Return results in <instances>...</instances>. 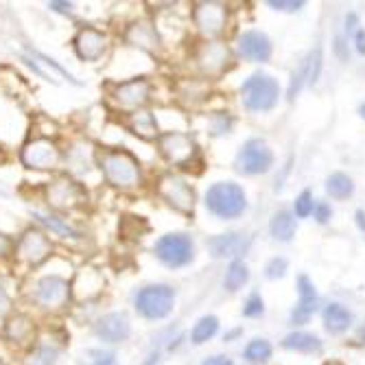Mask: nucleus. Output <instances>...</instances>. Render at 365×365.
Masks as SVG:
<instances>
[{
	"label": "nucleus",
	"mask_w": 365,
	"mask_h": 365,
	"mask_svg": "<svg viewBox=\"0 0 365 365\" xmlns=\"http://www.w3.org/2000/svg\"><path fill=\"white\" fill-rule=\"evenodd\" d=\"M155 363H158V352H155V354H151V356H149V359H147L143 365H155Z\"/></svg>",
	"instance_id": "8fccbe9b"
},
{
	"label": "nucleus",
	"mask_w": 365,
	"mask_h": 365,
	"mask_svg": "<svg viewBox=\"0 0 365 365\" xmlns=\"http://www.w3.org/2000/svg\"><path fill=\"white\" fill-rule=\"evenodd\" d=\"M9 302H11V297H9L7 284H5L3 278H0V315H3V313L9 309Z\"/></svg>",
	"instance_id": "37998d69"
},
{
	"label": "nucleus",
	"mask_w": 365,
	"mask_h": 365,
	"mask_svg": "<svg viewBox=\"0 0 365 365\" xmlns=\"http://www.w3.org/2000/svg\"><path fill=\"white\" fill-rule=\"evenodd\" d=\"M311 212H313V197H311V192L304 190L295 202V215L297 217H309Z\"/></svg>",
	"instance_id": "e433bc0d"
},
{
	"label": "nucleus",
	"mask_w": 365,
	"mask_h": 365,
	"mask_svg": "<svg viewBox=\"0 0 365 365\" xmlns=\"http://www.w3.org/2000/svg\"><path fill=\"white\" fill-rule=\"evenodd\" d=\"M282 346L287 350H297V352H319L322 350V341L315 337V335H309V333H293V335H287Z\"/></svg>",
	"instance_id": "c85d7f7f"
},
{
	"label": "nucleus",
	"mask_w": 365,
	"mask_h": 365,
	"mask_svg": "<svg viewBox=\"0 0 365 365\" xmlns=\"http://www.w3.org/2000/svg\"><path fill=\"white\" fill-rule=\"evenodd\" d=\"M38 335V328H36V322H33L29 315L24 313H16L7 319L5 324V339L16 346V348H26L33 344Z\"/></svg>",
	"instance_id": "a211bd4d"
},
{
	"label": "nucleus",
	"mask_w": 365,
	"mask_h": 365,
	"mask_svg": "<svg viewBox=\"0 0 365 365\" xmlns=\"http://www.w3.org/2000/svg\"><path fill=\"white\" fill-rule=\"evenodd\" d=\"M55 361H57V350L55 348H51V346L40 348V354L36 359L38 365H55Z\"/></svg>",
	"instance_id": "58836bf2"
},
{
	"label": "nucleus",
	"mask_w": 365,
	"mask_h": 365,
	"mask_svg": "<svg viewBox=\"0 0 365 365\" xmlns=\"http://www.w3.org/2000/svg\"><path fill=\"white\" fill-rule=\"evenodd\" d=\"M269 356H272V346H269V341H264V339H254L245 348V359L250 363H264Z\"/></svg>",
	"instance_id": "f704fd0d"
},
{
	"label": "nucleus",
	"mask_w": 365,
	"mask_h": 365,
	"mask_svg": "<svg viewBox=\"0 0 365 365\" xmlns=\"http://www.w3.org/2000/svg\"><path fill=\"white\" fill-rule=\"evenodd\" d=\"M272 235H274V239H278L282 243L293 239V235H295V221H293L291 212L282 210V212H278L274 217V221H272Z\"/></svg>",
	"instance_id": "c756f323"
},
{
	"label": "nucleus",
	"mask_w": 365,
	"mask_h": 365,
	"mask_svg": "<svg viewBox=\"0 0 365 365\" xmlns=\"http://www.w3.org/2000/svg\"><path fill=\"white\" fill-rule=\"evenodd\" d=\"M192 18H195L199 33H204L208 38H215L225 29L227 11L221 3H197Z\"/></svg>",
	"instance_id": "2eb2a0df"
},
{
	"label": "nucleus",
	"mask_w": 365,
	"mask_h": 365,
	"mask_svg": "<svg viewBox=\"0 0 365 365\" xmlns=\"http://www.w3.org/2000/svg\"><path fill=\"white\" fill-rule=\"evenodd\" d=\"M206 206L221 219H235L245 210V192L232 182H219L206 192Z\"/></svg>",
	"instance_id": "423d86ee"
},
{
	"label": "nucleus",
	"mask_w": 365,
	"mask_h": 365,
	"mask_svg": "<svg viewBox=\"0 0 365 365\" xmlns=\"http://www.w3.org/2000/svg\"><path fill=\"white\" fill-rule=\"evenodd\" d=\"M14 247H16V243L5 235V232H0V260L7 258L9 254H14Z\"/></svg>",
	"instance_id": "a19ab883"
},
{
	"label": "nucleus",
	"mask_w": 365,
	"mask_h": 365,
	"mask_svg": "<svg viewBox=\"0 0 365 365\" xmlns=\"http://www.w3.org/2000/svg\"><path fill=\"white\" fill-rule=\"evenodd\" d=\"M324 324L330 333H344L352 324V315L341 304H328L324 309Z\"/></svg>",
	"instance_id": "bb28decb"
},
{
	"label": "nucleus",
	"mask_w": 365,
	"mask_h": 365,
	"mask_svg": "<svg viewBox=\"0 0 365 365\" xmlns=\"http://www.w3.org/2000/svg\"><path fill=\"white\" fill-rule=\"evenodd\" d=\"M108 44L110 40L106 33L94 26H81L73 38V48L81 61H98L106 55Z\"/></svg>",
	"instance_id": "4468645a"
},
{
	"label": "nucleus",
	"mask_w": 365,
	"mask_h": 365,
	"mask_svg": "<svg viewBox=\"0 0 365 365\" xmlns=\"http://www.w3.org/2000/svg\"><path fill=\"white\" fill-rule=\"evenodd\" d=\"M79 365H118L114 352L103 348H90L79 354Z\"/></svg>",
	"instance_id": "7c9ffc66"
},
{
	"label": "nucleus",
	"mask_w": 365,
	"mask_h": 365,
	"mask_svg": "<svg viewBox=\"0 0 365 365\" xmlns=\"http://www.w3.org/2000/svg\"><path fill=\"white\" fill-rule=\"evenodd\" d=\"M356 48H359L361 55H365V33L363 31L356 33Z\"/></svg>",
	"instance_id": "de8ad7c7"
},
{
	"label": "nucleus",
	"mask_w": 365,
	"mask_h": 365,
	"mask_svg": "<svg viewBox=\"0 0 365 365\" xmlns=\"http://www.w3.org/2000/svg\"><path fill=\"white\" fill-rule=\"evenodd\" d=\"M326 188H328V192H330V195L337 197V199H346V197H350V195H352V190H354L352 180H350L348 175H344V173L330 175V178H328V182H326Z\"/></svg>",
	"instance_id": "473e14b6"
},
{
	"label": "nucleus",
	"mask_w": 365,
	"mask_h": 365,
	"mask_svg": "<svg viewBox=\"0 0 365 365\" xmlns=\"http://www.w3.org/2000/svg\"><path fill=\"white\" fill-rule=\"evenodd\" d=\"M158 195L169 206H173L175 210H180L184 215H190L195 208V190L180 175H173V173L162 175L158 182Z\"/></svg>",
	"instance_id": "f8f14e48"
},
{
	"label": "nucleus",
	"mask_w": 365,
	"mask_h": 365,
	"mask_svg": "<svg viewBox=\"0 0 365 365\" xmlns=\"http://www.w3.org/2000/svg\"><path fill=\"white\" fill-rule=\"evenodd\" d=\"M46 204L57 212H75L88 206V190L71 175H57L44 186Z\"/></svg>",
	"instance_id": "7ed1b4c3"
},
{
	"label": "nucleus",
	"mask_w": 365,
	"mask_h": 365,
	"mask_svg": "<svg viewBox=\"0 0 365 365\" xmlns=\"http://www.w3.org/2000/svg\"><path fill=\"white\" fill-rule=\"evenodd\" d=\"M297 287H300V302H297L291 319L295 324H304L317 309V293H315V287L311 284V280L307 276H302L297 280Z\"/></svg>",
	"instance_id": "5701e85b"
},
{
	"label": "nucleus",
	"mask_w": 365,
	"mask_h": 365,
	"mask_svg": "<svg viewBox=\"0 0 365 365\" xmlns=\"http://www.w3.org/2000/svg\"><path fill=\"white\" fill-rule=\"evenodd\" d=\"M247 278H250V274H247V267L243 262H232L230 264V269H227V274H225V289L227 291H237V289H241L245 282H247Z\"/></svg>",
	"instance_id": "72a5a7b5"
},
{
	"label": "nucleus",
	"mask_w": 365,
	"mask_h": 365,
	"mask_svg": "<svg viewBox=\"0 0 365 365\" xmlns=\"http://www.w3.org/2000/svg\"><path fill=\"white\" fill-rule=\"evenodd\" d=\"M96 164L106 182L116 190H136L143 184L140 162L127 149H98Z\"/></svg>",
	"instance_id": "f257e3e1"
},
{
	"label": "nucleus",
	"mask_w": 365,
	"mask_h": 365,
	"mask_svg": "<svg viewBox=\"0 0 365 365\" xmlns=\"http://www.w3.org/2000/svg\"><path fill=\"white\" fill-rule=\"evenodd\" d=\"M48 9H53V11H57V14L71 16V14H73V3H48Z\"/></svg>",
	"instance_id": "c03bdc74"
},
{
	"label": "nucleus",
	"mask_w": 365,
	"mask_h": 365,
	"mask_svg": "<svg viewBox=\"0 0 365 365\" xmlns=\"http://www.w3.org/2000/svg\"><path fill=\"white\" fill-rule=\"evenodd\" d=\"M0 365H5V363H3V361H0Z\"/></svg>",
	"instance_id": "5fc2aeb1"
},
{
	"label": "nucleus",
	"mask_w": 365,
	"mask_h": 365,
	"mask_svg": "<svg viewBox=\"0 0 365 365\" xmlns=\"http://www.w3.org/2000/svg\"><path fill=\"white\" fill-rule=\"evenodd\" d=\"M315 217H317L319 223H326V221L330 219V208H328L326 204H319V206L315 208Z\"/></svg>",
	"instance_id": "a18cd8bd"
},
{
	"label": "nucleus",
	"mask_w": 365,
	"mask_h": 365,
	"mask_svg": "<svg viewBox=\"0 0 365 365\" xmlns=\"http://www.w3.org/2000/svg\"><path fill=\"white\" fill-rule=\"evenodd\" d=\"M73 300V282L63 276H42L31 287V302L46 313H61Z\"/></svg>",
	"instance_id": "f03ea898"
},
{
	"label": "nucleus",
	"mask_w": 365,
	"mask_h": 365,
	"mask_svg": "<svg viewBox=\"0 0 365 365\" xmlns=\"http://www.w3.org/2000/svg\"><path fill=\"white\" fill-rule=\"evenodd\" d=\"M284 272H287V260H284V258H274V260L267 264V269H264V276L274 280V278H282Z\"/></svg>",
	"instance_id": "4c0bfd02"
},
{
	"label": "nucleus",
	"mask_w": 365,
	"mask_h": 365,
	"mask_svg": "<svg viewBox=\"0 0 365 365\" xmlns=\"http://www.w3.org/2000/svg\"><path fill=\"white\" fill-rule=\"evenodd\" d=\"M125 42L131 44V46H136V48H143L147 53H158L160 51V38H158V33L145 20L134 22V24L127 26V31H125Z\"/></svg>",
	"instance_id": "6ab92c4d"
},
{
	"label": "nucleus",
	"mask_w": 365,
	"mask_h": 365,
	"mask_svg": "<svg viewBox=\"0 0 365 365\" xmlns=\"http://www.w3.org/2000/svg\"><path fill=\"white\" fill-rule=\"evenodd\" d=\"M208 245L217 258H232V256H239L241 252L247 250L250 239L245 235H239V232H230V235H219V237L210 239Z\"/></svg>",
	"instance_id": "4be33fe9"
},
{
	"label": "nucleus",
	"mask_w": 365,
	"mask_h": 365,
	"mask_svg": "<svg viewBox=\"0 0 365 365\" xmlns=\"http://www.w3.org/2000/svg\"><path fill=\"white\" fill-rule=\"evenodd\" d=\"M227 59H230V53H227L225 44H221V42L204 44L202 51H199V55H197L199 68H202L206 75H219L227 66Z\"/></svg>",
	"instance_id": "aec40b11"
},
{
	"label": "nucleus",
	"mask_w": 365,
	"mask_h": 365,
	"mask_svg": "<svg viewBox=\"0 0 365 365\" xmlns=\"http://www.w3.org/2000/svg\"><path fill=\"white\" fill-rule=\"evenodd\" d=\"M241 96H243V103L247 110L264 112V110H272L276 106L278 96H280V88H278L276 79H272L269 75L256 73L243 83Z\"/></svg>",
	"instance_id": "0eeeda50"
},
{
	"label": "nucleus",
	"mask_w": 365,
	"mask_h": 365,
	"mask_svg": "<svg viewBox=\"0 0 365 365\" xmlns=\"http://www.w3.org/2000/svg\"><path fill=\"white\" fill-rule=\"evenodd\" d=\"M127 127H129L131 134H136L143 140H151V138L158 136V123H155V116L151 112H134V114H129Z\"/></svg>",
	"instance_id": "b1692460"
},
{
	"label": "nucleus",
	"mask_w": 365,
	"mask_h": 365,
	"mask_svg": "<svg viewBox=\"0 0 365 365\" xmlns=\"http://www.w3.org/2000/svg\"><path fill=\"white\" fill-rule=\"evenodd\" d=\"M202 365H232V361L227 356H210Z\"/></svg>",
	"instance_id": "49530a36"
},
{
	"label": "nucleus",
	"mask_w": 365,
	"mask_h": 365,
	"mask_svg": "<svg viewBox=\"0 0 365 365\" xmlns=\"http://www.w3.org/2000/svg\"><path fill=\"white\" fill-rule=\"evenodd\" d=\"M94 333L98 339H103L108 344H120L129 337L131 324L125 313H108L103 317H98L94 324Z\"/></svg>",
	"instance_id": "dca6fc26"
},
{
	"label": "nucleus",
	"mask_w": 365,
	"mask_h": 365,
	"mask_svg": "<svg viewBox=\"0 0 365 365\" xmlns=\"http://www.w3.org/2000/svg\"><path fill=\"white\" fill-rule=\"evenodd\" d=\"M33 217H36L40 223H44L46 227H51L57 237H61V239H66V241H79L81 239V232L79 230H75L71 223H66L63 219H59V217H55V215H44V212H33Z\"/></svg>",
	"instance_id": "a878e982"
},
{
	"label": "nucleus",
	"mask_w": 365,
	"mask_h": 365,
	"mask_svg": "<svg viewBox=\"0 0 365 365\" xmlns=\"http://www.w3.org/2000/svg\"><path fill=\"white\" fill-rule=\"evenodd\" d=\"M20 162L29 171H55L61 162V149L46 136H33L22 145Z\"/></svg>",
	"instance_id": "39448f33"
},
{
	"label": "nucleus",
	"mask_w": 365,
	"mask_h": 365,
	"mask_svg": "<svg viewBox=\"0 0 365 365\" xmlns=\"http://www.w3.org/2000/svg\"><path fill=\"white\" fill-rule=\"evenodd\" d=\"M217 328H219V322H217V317H212V315H208V317H202L197 324H195V328H192V341L195 344H204V341H208L210 337H215V333H217Z\"/></svg>",
	"instance_id": "2f4dec72"
},
{
	"label": "nucleus",
	"mask_w": 365,
	"mask_h": 365,
	"mask_svg": "<svg viewBox=\"0 0 365 365\" xmlns=\"http://www.w3.org/2000/svg\"><path fill=\"white\" fill-rule=\"evenodd\" d=\"M51 254H53V243L46 232H42L40 227H26L14 247V256L18 264H22L26 269L40 267L42 262L51 258Z\"/></svg>",
	"instance_id": "20e7f679"
},
{
	"label": "nucleus",
	"mask_w": 365,
	"mask_h": 365,
	"mask_svg": "<svg viewBox=\"0 0 365 365\" xmlns=\"http://www.w3.org/2000/svg\"><path fill=\"white\" fill-rule=\"evenodd\" d=\"M149 94H151V86L145 77H136V79H129V81H118L112 83L108 90L110 101L123 110V112H140V108L147 106L149 101Z\"/></svg>",
	"instance_id": "6e6552de"
},
{
	"label": "nucleus",
	"mask_w": 365,
	"mask_h": 365,
	"mask_svg": "<svg viewBox=\"0 0 365 365\" xmlns=\"http://www.w3.org/2000/svg\"><path fill=\"white\" fill-rule=\"evenodd\" d=\"M239 51L243 57H247L252 61H264L272 55V44H269L267 36H262V33L247 31L239 38Z\"/></svg>",
	"instance_id": "412c9836"
},
{
	"label": "nucleus",
	"mask_w": 365,
	"mask_h": 365,
	"mask_svg": "<svg viewBox=\"0 0 365 365\" xmlns=\"http://www.w3.org/2000/svg\"><path fill=\"white\" fill-rule=\"evenodd\" d=\"M326 365H339V363H335V361H333V363H326Z\"/></svg>",
	"instance_id": "864d4df0"
},
{
	"label": "nucleus",
	"mask_w": 365,
	"mask_h": 365,
	"mask_svg": "<svg viewBox=\"0 0 365 365\" xmlns=\"http://www.w3.org/2000/svg\"><path fill=\"white\" fill-rule=\"evenodd\" d=\"M158 147L164 160L173 164V167L188 169L197 158L195 140L188 134H182V131H167V134H162L158 138Z\"/></svg>",
	"instance_id": "9d476101"
},
{
	"label": "nucleus",
	"mask_w": 365,
	"mask_h": 365,
	"mask_svg": "<svg viewBox=\"0 0 365 365\" xmlns=\"http://www.w3.org/2000/svg\"><path fill=\"white\" fill-rule=\"evenodd\" d=\"M3 158H5V151H3V149H0V160H3Z\"/></svg>",
	"instance_id": "3c124183"
},
{
	"label": "nucleus",
	"mask_w": 365,
	"mask_h": 365,
	"mask_svg": "<svg viewBox=\"0 0 365 365\" xmlns=\"http://www.w3.org/2000/svg\"><path fill=\"white\" fill-rule=\"evenodd\" d=\"M86 143H73L71 149L66 151V164L73 169V171H79V173H86L88 171V164L92 160H96V151H90L86 153Z\"/></svg>",
	"instance_id": "cd10ccee"
},
{
	"label": "nucleus",
	"mask_w": 365,
	"mask_h": 365,
	"mask_svg": "<svg viewBox=\"0 0 365 365\" xmlns=\"http://www.w3.org/2000/svg\"><path fill=\"white\" fill-rule=\"evenodd\" d=\"M24 61L31 66L33 71H36L42 79H46V81H55V79H66V81H71V83H75V86H79V81L63 68L61 63H57L55 59H51V57H46V55H42L40 51H33V48H29L26 51V55H24Z\"/></svg>",
	"instance_id": "f3484780"
},
{
	"label": "nucleus",
	"mask_w": 365,
	"mask_h": 365,
	"mask_svg": "<svg viewBox=\"0 0 365 365\" xmlns=\"http://www.w3.org/2000/svg\"><path fill=\"white\" fill-rule=\"evenodd\" d=\"M0 88H3L11 98H20L22 94L29 92V83L24 77L14 71L11 66H0Z\"/></svg>",
	"instance_id": "393cba45"
},
{
	"label": "nucleus",
	"mask_w": 365,
	"mask_h": 365,
	"mask_svg": "<svg viewBox=\"0 0 365 365\" xmlns=\"http://www.w3.org/2000/svg\"><path fill=\"white\" fill-rule=\"evenodd\" d=\"M356 223H359L361 232L365 235V212H363V210H359V212H356Z\"/></svg>",
	"instance_id": "09e8293b"
},
{
	"label": "nucleus",
	"mask_w": 365,
	"mask_h": 365,
	"mask_svg": "<svg viewBox=\"0 0 365 365\" xmlns=\"http://www.w3.org/2000/svg\"><path fill=\"white\" fill-rule=\"evenodd\" d=\"M304 81H311V57H307L300 66V71L293 75L291 86H289V98H295V94L302 90Z\"/></svg>",
	"instance_id": "c9c22d12"
},
{
	"label": "nucleus",
	"mask_w": 365,
	"mask_h": 365,
	"mask_svg": "<svg viewBox=\"0 0 365 365\" xmlns=\"http://www.w3.org/2000/svg\"><path fill=\"white\" fill-rule=\"evenodd\" d=\"M304 3H300V0H295V3H284V0H269V7L274 9H280V11H297Z\"/></svg>",
	"instance_id": "79ce46f5"
},
{
	"label": "nucleus",
	"mask_w": 365,
	"mask_h": 365,
	"mask_svg": "<svg viewBox=\"0 0 365 365\" xmlns=\"http://www.w3.org/2000/svg\"><path fill=\"white\" fill-rule=\"evenodd\" d=\"M153 252H155L158 260H162L167 267H184V264H188L192 260L195 247H192L190 237L175 232V235L160 237Z\"/></svg>",
	"instance_id": "9b49d317"
},
{
	"label": "nucleus",
	"mask_w": 365,
	"mask_h": 365,
	"mask_svg": "<svg viewBox=\"0 0 365 365\" xmlns=\"http://www.w3.org/2000/svg\"><path fill=\"white\" fill-rule=\"evenodd\" d=\"M175 291L169 284H149L136 293V309L147 319H162L173 309Z\"/></svg>",
	"instance_id": "1a4fd4ad"
},
{
	"label": "nucleus",
	"mask_w": 365,
	"mask_h": 365,
	"mask_svg": "<svg viewBox=\"0 0 365 365\" xmlns=\"http://www.w3.org/2000/svg\"><path fill=\"white\" fill-rule=\"evenodd\" d=\"M274 162V155H272V149L264 145L262 140H247L237 158V167L241 173H247V175H258V173H267L269 167Z\"/></svg>",
	"instance_id": "ddd939ff"
},
{
	"label": "nucleus",
	"mask_w": 365,
	"mask_h": 365,
	"mask_svg": "<svg viewBox=\"0 0 365 365\" xmlns=\"http://www.w3.org/2000/svg\"><path fill=\"white\" fill-rule=\"evenodd\" d=\"M361 114H363V118H365V106L361 108Z\"/></svg>",
	"instance_id": "603ef678"
},
{
	"label": "nucleus",
	"mask_w": 365,
	"mask_h": 365,
	"mask_svg": "<svg viewBox=\"0 0 365 365\" xmlns=\"http://www.w3.org/2000/svg\"><path fill=\"white\" fill-rule=\"evenodd\" d=\"M243 313H245L247 317H256V315L262 313V300H260V295H252V297H250V300L245 302Z\"/></svg>",
	"instance_id": "ea45409f"
}]
</instances>
